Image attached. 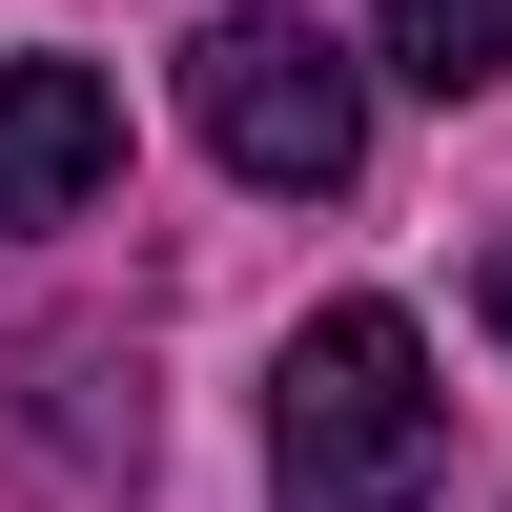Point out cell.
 I'll return each instance as SVG.
<instances>
[{"label":"cell","mask_w":512,"mask_h":512,"mask_svg":"<svg viewBox=\"0 0 512 512\" xmlns=\"http://www.w3.org/2000/svg\"><path fill=\"white\" fill-rule=\"evenodd\" d=\"M369 41H390L410 103H492L512 82V0H369Z\"/></svg>","instance_id":"277c9868"},{"label":"cell","mask_w":512,"mask_h":512,"mask_svg":"<svg viewBox=\"0 0 512 512\" xmlns=\"http://www.w3.org/2000/svg\"><path fill=\"white\" fill-rule=\"evenodd\" d=\"M472 308H492V328H512V246H492V267H472Z\"/></svg>","instance_id":"5b68a950"},{"label":"cell","mask_w":512,"mask_h":512,"mask_svg":"<svg viewBox=\"0 0 512 512\" xmlns=\"http://www.w3.org/2000/svg\"><path fill=\"white\" fill-rule=\"evenodd\" d=\"M431 472H451V390L410 349V308L390 287L308 308L287 369H267V492L287 512H431Z\"/></svg>","instance_id":"6da1fadb"},{"label":"cell","mask_w":512,"mask_h":512,"mask_svg":"<svg viewBox=\"0 0 512 512\" xmlns=\"http://www.w3.org/2000/svg\"><path fill=\"white\" fill-rule=\"evenodd\" d=\"M123 185V82L103 62H0V226H82Z\"/></svg>","instance_id":"3957f363"},{"label":"cell","mask_w":512,"mask_h":512,"mask_svg":"<svg viewBox=\"0 0 512 512\" xmlns=\"http://www.w3.org/2000/svg\"><path fill=\"white\" fill-rule=\"evenodd\" d=\"M185 123H205V164H226V185H287V205H328V185L369 164V82H349V41L287 21V0H226V21L185 41Z\"/></svg>","instance_id":"7a4b0ae2"}]
</instances>
